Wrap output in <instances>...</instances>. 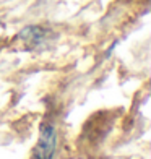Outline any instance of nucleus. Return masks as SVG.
<instances>
[{
  "mask_svg": "<svg viewBox=\"0 0 151 159\" xmlns=\"http://www.w3.org/2000/svg\"><path fill=\"white\" fill-rule=\"evenodd\" d=\"M57 148V130L52 124H42L33 159H54Z\"/></svg>",
  "mask_w": 151,
  "mask_h": 159,
  "instance_id": "obj_1",
  "label": "nucleus"
},
{
  "mask_svg": "<svg viewBox=\"0 0 151 159\" xmlns=\"http://www.w3.org/2000/svg\"><path fill=\"white\" fill-rule=\"evenodd\" d=\"M49 30L42 26H26L23 31L20 33V39H23L26 42H30L31 46H41L42 42L47 39Z\"/></svg>",
  "mask_w": 151,
  "mask_h": 159,
  "instance_id": "obj_2",
  "label": "nucleus"
}]
</instances>
